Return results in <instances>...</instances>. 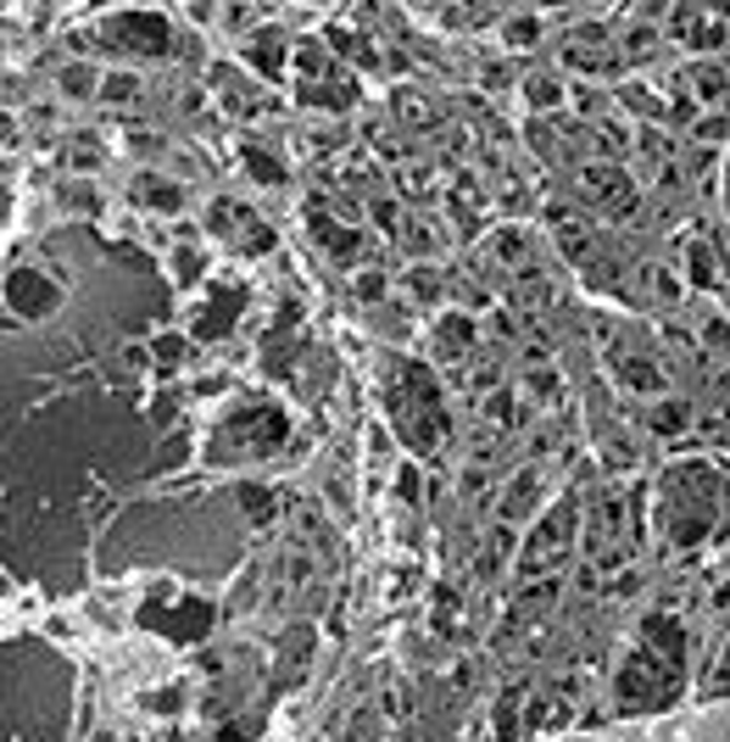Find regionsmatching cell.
<instances>
[{
	"label": "cell",
	"mask_w": 730,
	"mask_h": 742,
	"mask_svg": "<svg viewBox=\"0 0 730 742\" xmlns=\"http://www.w3.org/2000/svg\"><path fill=\"white\" fill-rule=\"evenodd\" d=\"M524 101H530V107H558L563 89H558V78H530V84H524Z\"/></svg>",
	"instance_id": "603a6c76"
},
{
	"label": "cell",
	"mask_w": 730,
	"mask_h": 742,
	"mask_svg": "<svg viewBox=\"0 0 730 742\" xmlns=\"http://www.w3.org/2000/svg\"><path fill=\"white\" fill-rule=\"evenodd\" d=\"M290 436L284 408L268 397H240L223 408V419L207 430V463L212 470H240V463H257L268 452H279V441Z\"/></svg>",
	"instance_id": "3957f363"
},
{
	"label": "cell",
	"mask_w": 730,
	"mask_h": 742,
	"mask_svg": "<svg viewBox=\"0 0 730 742\" xmlns=\"http://www.w3.org/2000/svg\"><path fill=\"white\" fill-rule=\"evenodd\" d=\"M680 425H686V402H664V408H653V430L674 436Z\"/></svg>",
	"instance_id": "cb8c5ba5"
},
{
	"label": "cell",
	"mask_w": 730,
	"mask_h": 742,
	"mask_svg": "<svg viewBox=\"0 0 730 742\" xmlns=\"http://www.w3.org/2000/svg\"><path fill=\"white\" fill-rule=\"evenodd\" d=\"M184 352H190V341H184V336H162V341H157V363H162V368H179V363H184Z\"/></svg>",
	"instance_id": "83f0119b"
},
{
	"label": "cell",
	"mask_w": 730,
	"mask_h": 742,
	"mask_svg": "<svg viewBox=\"0 0 730 742\" xmlns=\"http://www.w3.org/2000/svg\"><path fill=\"white\" fill-rule=\"evenodd\" d=\"M302 101L307 107H352L357 101V84H346V78H318V84H302Z\"/></svg>",
	"instance_id": "d6986e66"
},
{
	"label": "cell",
	"mask_w": 730,
	"mask_h": 742,
	"mask_svg": "<svg viewBox=\"0 0 730 742\" xmlns=\"http://www.w3.org/2000/svg\"><path fill=\"white\" fill-rule=\"evenodd\" d=\"M62 291L45 280L39 268H12V280H7V307L17 318H45V313H57Z\"/></svg>",
	"instance_id": "ba28073f"
},
{
	"label": "cell",
	"mask_w": 730,
	"mask_h": 742,
	"mask_svg": "<svg viewBox=\"0 0 730 742\" xmlns=\"http://www.w3.org/2000/svg\"><path fill=\"white\" fill-rule=\"evenodd\" d=\"M246 168H252L257 184H284V168H279V157H268V151H246Z\"/></svg>",
	"instance_id": "7402d4cb"
},
{
	"label": "cell",
	"mask_w": 730,
	"mask_h": 742,
	"mask_svg": "<svg viewBox=\"0 0 730 742\" xmlns=\"http://www.w3.org/2000/svg\"><path fill=\"white\" fill-rule=\"evenodd\" d=\"M574 502H558L552 514L530 531V542H524V552H519V564H524V575H535V570H547V564H558L563 552L574 547Z\"/></svg>",
	"instance_id": "8992f818"
},
{
	"label": "cell",
	"mask_w": 730,
	"mask_h": 742,
	"mask_svg": "<svg viewBox=\"0 0 730 742\" xmlns=\"http://www.w3.org/2000/svg\"><path fill=\"white\" fill-rule=\"evenodd\" d=\"M134 202H145V207H157V212H179L184 207V191L173 179H157V173H139L134 179Z\"/></svg>",
	"instance_id": "5bb4252c"
},
{
	"label": "cell",
	"mask_w": 730,
	"mask_h": 742,
	"mask_svg": "<svg viewBox=\"0 0 730 742\" xmlns=\"http://www.w3.org/2000/svg\"><path fill=\"white\" fill-rule=\"evenodd\" d=\"M139 620L151 631H162V636H173V642H196V636L212 631V603H202V597H173V603L151 597L139 609Z\"/></svg>",
	"instance_id": "5b68a950"
},
{
	"label": "cell",
	"mask_w": 730,
	"mask_h": 742,
	"mask_svg": "<svg viewBox=\"0 0 730 742\" xmlns=\"http://www.w3.org/2000/svg\"><path fill=\"white\" fill-rule=\"evenodd\" d=\"M535 502H542V475L524 470V475L513 481V491L502 497V520H524V514H535Z\"/></svg>",
	"instance_id": "ac0fdd59"
},
{
	"label": "cell",
	"mask_w": 730,
	"mask_h": 742,
	"mask_svg": "<svg viewBox=\"0 0 730 742\" xmlns=\"http://www.w3.org/2000/svg\"><path fill=\"white\" fill-rule=\"evenodd\" d=\"M397 497H402V502H418V463H413V458L397 463Z\"/></svg>",
	"instance_id": "f1b7e54d"
},
{
	"label": "cell",
	"mask_w": 730,
	"mask_h": 742,
	"mask_svg": "<svg viewBox=\"0 0 730 742\" xmlns=\"http://www.w3.org/2000/svg\"><path fill=\"white\" fill-rule=\"evenodd\" d=\"M535 34H542V17H535V12H519L508 23V45H535Z\"/></svg>",
	"instance_id": "484cf974"
},
{
	"label": "cell",
	"mask_w": 730,
	"mask_h": 742,
	"mask_svg": "<svg viewBox=\"0 0 730 742\" xmlns=\"http://www.w3.org/2000/svg\"><path fill=\"white\" fill-rule=\"evenodd\" d=\"M240 307H246V285H218V291H207V302H202V313H196V341H218V336H229L234 330V318H240Z\"/></svg>",
	"instance_id": "9c48e42d"
},
{
	"label": "cell",
	"mask_w": 730,
	"mask_h": 742,
	"mask_svg": "<svg viewBox=\"0 0 730 742\" xmlns=\"http://www.w3.org/2000/svg\"><path fill=\"white\" fill-rule=\"evenodd\" d=\"M469 346H474V324H469V318H458V313H447V318H441V330H435V357H447V363H452V357H463Z\"/></svg>",
	"instance_id": "e0dca14e"
},
{
	"label": "cell",
	"mask_w": 730,
	"mask_h": 742,
	"mask_svg": "<svg viewBox=\"0 0 730 742\" xmlns=\"http://www.w3.org/2000/svg\"><path fill=\"white\" fill-rule=\"evenodd\" d=\"M686 78H692V96H697V101H719L725 89H730V73H725L719 62H692Z\"/></svg>",
	"instance_id": "ffe728a7"
},
{
	"label": "cell",
	"mask_w": 730,
	"mask_h": 742,
	"mask_svg": "<svg viewBox=\"0 0 730 742\" xmlns=\"http://www.w3.org/2000/svg\"><path fill=\"white\" fill-rule=\"evenodd\" d=\"M703 346H719V352L730 346V324H725V318H708V324H703Z\"/></svg>",
	"instance_id": "4dcf8cb0"
},
{
	"label": "cell",
	"mask_w": 730,
	"mask_h": 742,
	"mask_svg": "<svg viewBox=\"0 0 730 742\" xmlns=\"http://www.w3.org/2000/svg\"><path fill=\"white\" fill-rule=\"evenodd\" d=\"M284 62H290V39H284V34L268 28V34H252V39H246V68H257V73H268V78H284V73H290Z\"/></svg>",
	"instance_id": "8fae6325"
},
{
	"label": "cell",
	"mask_w": 730,
	"mask_h": 742,
	"mask_svg": "<svg viewBox=\"0 0 730 742\" xmlns=\"http://www.w3.org/2000/svg\"><path fill=\"white\" fill-rule=\"evenodd\" d=\"M686 280H692L697 291H714V285H719V246H714V241H692V246H686Z\"/></svg>",
	"instance_id": "9a60e30c"
},
{
	"label": "cell",
	"mask_w": 730,
	"mask_h": 742,
	"mask_svg": "<svg viewBox=\"0 0 730 742\" xmlns=\"http://www.w3.org/2000/svg\"><path fill=\"white\" fill-rule=\"evenodd\" d=\"M173 263H179V268H173V280H179V285H196V280H202V263H207V257H202V252H179Z\"/></svg>",
	"instance_id": "4316f807"
},
{
	"label": "cell",
	"mask_w": 730,
	"mask_h": 742,
	"mask_svg": "<svg viewBox=\"0 0 730 742\" xmlns=\"http://www.w3.org/2000/svg\"><path fill=\"white\" fill-rule=\"evenodd\" d=\"M134 96H139V78H134V73H107L101 101H112V107H118V101H134Z\"/></svg>",
	"instance_id": "44dd1931"
},
{
	"label": "cell",
	"mask_w": 730,
	"mask_h": 742,
	"mask_svg": "<svg viewBox=\"0 0 730 742\" xmlns=\"http://www.w3.org/2000/svg\"><path fill=\"white\" fill-rule=\"evenodd\" d=\"M674 17V28H680V39L692 45V51H714V45L725 39V28H719V17H708V12H697V7H680V12H669Z\"/></svg>",
	"instance_id": "4fadbf2b"
},
{
	"label": "cell",
	"mask_w": 730,
	"mask_h": 742,
	"mask_svg": "<svg viewBox=\"0 0 730 742\" xmlns=\"http://www.w3.org/2000/svg\"><path fill=\"white\" fill-rule=\"evenodd\" d=\"M586 191L608 202V212H630L636 207V191H630V179L619 168H586Z\"/></svg>",
	"instance_id": "7c38bea8"
},
{
	"label": "cell",
	"mask_w": 730,
	"mask_h": 742,
	"mask_svg": "<svg viewBox=\"0 0 730 742\" xmlns=\"http://www.w3.org/2000/svg\"><path fill=\"white\" fill-rule=\"evenodd\" d=\"M725 129H730V123H725V112H714V118H708V112H703V118H697V129H692V134H697V141H714V146H719V141H725Z\"/></svg>",
	"instance_id": "f546056e"
},
{
	"label": "cell",
	"mask_w": 730,
	"mask_h": 742,
	"mask_svg": "<svg viewBox=\"0 0 730 742\" xmlns=\"http://www.w3.org/2000/svg\"><path fill=\"white\" fill-rule=\"evenodd\" d=\"M357 296H363V302H379V296H385V280H379V273H363V280H357Z\"/></svg>",
	"instance_id": "d6a6232c"
},
{
	"label": "cell",
	"mask_w": 730,
	"mask_h": 742,
	"mask_svg": "<svg viewBox=\"0 0 730 742\" xmlns=\"http://www.w3.org/2000/svg\"><path fill=\"white\" fill-rule=\"evenodd\" d=\"M212 96H218L229 112H240V118H252V112L268 107V96H263V89L240 73L234 62H218V68H212Z\"/></svg>",
	"instance_id": "30bf717a"
},
{
	"label": "cell",
	"mask_w": 730,
	"mask_h": 742,
	"mask_svg": "<svg viewBox=\"0 0 730 742\" xmlns=\"http://www.w3.org/2000/svg\"><path fill=\"white\" fill-rule=\"evenodd\" d=\"M62 202H68V207H84V212L101 207V196H95V184H78V179H68V184H62Z\"/></svg>",
	"instance_id": "d4e9b609"
},
{
	"label": "cell",
	"mask_w": 730,
	"mask_h": 742,
	"mask_svg": "<svg viewBox=\"0 0 730 742\" xmlns=\"http://www.w3.org/2000/svg\"><path fill=\"white\" fill-rule=\"evenodd\" d=\"M207 235H218V241H229L240 252H263L273 241L268 229H263V218H252L240 202H212L207 207Z\"/></svg>",
	"instance_id": "52a82bcc"
},
{
	"label": "cell",
	"mask_w": 730,
	"mask_h": 742,
	"mask_svg": "<svg viewBox=\"0 0 730 742\" xmlns=\"http://www.w3.org/2000/svg\"><path fill=\"white\" fill-rule=\"evenodd\" d=\"M725 525V463L708 458H674L658 475V502H653V531L664 547L686 552L719 536Z\"/></svg>",
	"instance_id": "6da1fadb"
},
{
	"label": "cell",
	"mask_w": 730,
	"mask_h": 742,
	"mask_svg": "<svg viewBox=\"0 0 730 742\" xmlns=\"http://www.w3.org/2000/svg\"><path fill=\"white\" fill-rule=\"evenodd\" d=\"M246 508H252V520H268L273 514V491H252L246 486Z\"/></svg>",
	"instance_id": "1f68e13d"
},
{
	"label": "cell",
	"mask_w": 730,
	"mask_h": 742,
	"mask_svg": "<svg viewBox=\"0 0 730 742\" xmlns=\"http://www.w3.org/2000/svg\"><path fill=\"white\" fill-rule=\"evenodd\" d=\"M57 84H62V96H68V101H101V84H107V78L95 73L89 62H68Z\"/></svg>",
	"instance_id": "2e32d148"
},
{
	"label": "cell",
	"mask_w": 730,
	"mask_h": 742,
	"mask_svg": "<svg viewBox=\"0 0 730 742\" xmlns=\"http://www.w3.org/2000/svg\"><path fill=\"white\" fill-rule=\"evenodd\" d=\"M101 45L118 57H134V62H162L173 51V23L162 12H107L101 17Z\"/></svg>",
	"instance_id": "277c9868"
},
{
	"label": "cell",
	"mask_w": 730,
	"mask_h": 742,
	"mask_svg": "<svg viewBox=\"0 0 730 742\" xmlns=\"http://www.w3.org/2000/svg\"><path fill=\"white\" fill-rule=\"evenodd\" d=\"M686 681V625L674 615H647L636 631V647L613 676V704H624L630 715H647L680 698Z\"/></svg>",
	"instance_id": "7a4b0ae2"
}]
</instances>
